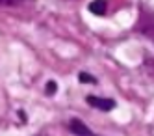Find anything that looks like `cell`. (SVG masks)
I'll return each mask as SVG.
<instances>
[{"instance_id": "6", "label": "cell", "mask_w": 154, "mask_h": 136, "mask_svg": "<svg viewBox=\"0 0 154 136\" xmlns=\"http://www.w3.org/2000/svg\"><path fill=\"white\" fill-rule=\"evenodd\" d=\"M19 0H0V6H15Z\"/></svg>"}, {"instance_id": "5", "label": "cell", "mask_w": 154, "mask_h": 136, "mask_svg": "<svg viewBox=\"0 0 154 136\" xmlns=\"http://www.w3.org/2000/svg\"><path fill=\"white\" fill-rule=\"evenodd\" d=\"M56 88H58V84L54 82V80H50L47 84V95H54V93H56Z\"/></svg>"}, {"instance_id": "3", "label": "cell", "mask_w": 154, "mask_h": 136, "mask_svg": "<svg viewBox=\"0 0 154 136\" xmlns=\"http://www.w3.org/2000/svg\"><path fill=\"white\" fill-rule=\"evenodd\" d=\"M89 11L95 15H104L106 13V0H93L89 4Z\"/></svg>"}, {"instance_id": "2", "label": "cell", "mask_w": 154, "mask_h": 136, "mask_svg": "<svg viewBox=\"0 0 154 136\" xmlns=\"http://www.w3.org/2000/svg\"><path fill=\"white\" fill-rule=\"evenodd\" d=\"M71 131H72L74 134H78V136H91V134H93L80 119H71Z\"/></svg>"}, {"instance_id": "4", "label": "cell", "mask_w": 154, "mask_h": 136, "mask_svg": "<svg viewBox=\"0 0 154 136\" xmlns=\"http://www.w3.org/2000/svg\"><path fill=\"white\" fill-rule=\"evenodd\" d=\"M78 80L80 82H85V84H95L97 80L91 76V75H87V73H78Z\"/></svg>"}, {"instance_id": "1", "label": "cell", "mask_w": 154, "mask_h": 136, "mask_svg": "<svg viewBox=\"0 0 154 136\" xmlns=\"http://www.w3.org/2000/svg\"><path fill=\"white\" fill-rule=\"evenodd\" d=\"M85 101H87V105H91L93 108H98V110H102V112H109V110L115 108V101L113 99H102V97L89 95Z\"/></svg>"}]
</instances>
